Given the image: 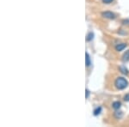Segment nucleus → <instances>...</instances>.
Masks as SVG:
<instances>
[{
  "mask_svg": "<svg viewBox=\"0 0 129 127\" xmlns=\"http://www.w3.org/2000/svg\"><path fill=\"white\" fill-rule=\"evenodd\" d=\"M85 56H86V58H85V64H86V66H87V67H89V66L91 64L90 57H89V53H85Z\"/></svg>",
  "mask_w": 129,
  "mask_h": 127,
  "instance_id": "39448f33",
  "label": "nucleus"
},
{
  "mask_svg": "<svg viewBox=\"0 0 129 127\" xmlns=\"http://www.w3.org/2000/svg\"><path fill=\"white\" fill-rule=\"evenodd\" d=\"M93 39H94V33L89 32V33L88 34L87 36H86V40H87V41H91Z\"/></svg>",
  "mask_w": 129,
  "mask_h": 127,
  "instance_id": "6e6552de",
  "label": "nucleus"
},
{
  "mask_svg": "<svg viewBox=\"0 0 129 127\" xmlns=\"http://www.w3.org/2000/svg\"><path fill=\"white\" fill-rule=\"evenodd\" d=\"M126 47H127V44L120 43V44H118V45L115 46V50H116L117 52H120V51H123Z\"/></svg>",
  "mask_w": 129,
  "mask_h": 127,
  "instance_id": "7ed1b4c3",
  "label": "nucleus"
},
{
  "mask_svg": "<svg viewBox=\"0 0 129 127\" xmlns=\"http://www.w3.org/2000/svg\"><path fill=\"white\" fill-rule=\"evenodd\" d=\"M89 91L88 89H86V98H89Z\"/></svg>",
  "mask_w": 129,
  "mask_h": 127,
  "instance_id": "ddd939ff",
  "label": "nucleus"
},
{
  "mask_svg": "<svg viewBox=\"0 0 129 127\" xmlns=\"http://www.w3.org/2000/svg\"><path fill=\"white\" fill-rule=\"evenodd\" d=\"M120 106H121V102L120 101H115V102H113V104H112V107L115 109V110L120 109Z\"/></svg>",
  "mask_w": 129,
  "mask_h": 127,
  "instance_id": "20e7f679",
  "label": "nucleus"
},
{
  "mask_svg": "<svg viewBox=\"0 0 129 127\" xmlns=\"http://www.w3.org/2000/svg\"><path fill=\"white\" fill-rule=\"evenodd\" d=\"M102 2L106 4H112L114 2V0H102Z\"/></svg>",
  "mask_w": 129,
  "mask_h": 127,
  "instance_id": "9b49d317",
  "label": "nucleus"
},
{
  "mask_svg": "<svg viewBox=\"0 0 129 127\" xmlns=\"http://www.w3.org/2000/svg\"><path fill=\"white\" fill-rule=\"evenodd\" d=\"M120 71H121V73H123L124 75H128V71H127V69L125 67V66H120Z\"/></svg>",
  "mask_w": 129,
  "mask_h": 127,
  "instance_id": "1a4fd4ad",
  "label": "nucleus"
},
{
  "mask_svg": "<svg viewBox=\"0 0 129 127\" xmlns=\"http://www.w3.org/2000/svg\"><path fill=\"white\" fill-rule=\"evenodd\" d=\"M115 86L116 87L117 89H120V90H122V89H125L128 86V82L127 80H126L124 77H117L115 81Z\"/></svg>",
  "mask_w": 129,
  "mask_h": 127,
  "instance_id": "f257e3e1",
  "label": "nucleus"
},
{
  "mask_svg": "<svg viewBox=\"0 0 129 127\" xmlns=\"http://www.w3.org/2000/svg\"><path fill=\"white\" fill-rule=\"evenodd\" d=\"M124 100H125V101H129V94H127L125 96H124Z\"/></svg>",
  "mask_w": 129,
  "mask_h": 127,
  "instance_id": "f8f14e48",
  "label": "nucleus"
},
{
  "mask_svg": "<svg viewBox=\"0 0 129 127\" xmlns=\"http://www.w3.org/2000/svg\"><path fill=\"white\" fill-rule=\"evenodd\" d=\"M122 115H123V113H122V112H120V111H119V112H116V113H115V116L116 118H120L122 117Z\"/></svg>",
  "mask_w": 129,
  "mask_h": 127,
  "instance_id": "9d476101",
  "label": "nucleus"
},
{
  "mask_svg": "<svg viewBox=\"0 0 129 127\" xmlns=\"http://www.w3.org/2000/svg\"><path fill=\"white\" fill-rule=\"evenodd\" d=\"M102 17L106 19H115V17H115V15L113 12H111V11H105V12H102Z\"/></svg>",
  "mask_w": 129,
  "mask_h": 127,
  "instance_id": "f03ea898",
  "label": "nucleus"
},
{
  "mask_svg": "<svg viewBox=\"0 0 129 127\" xmlns=\"http://www.w3.org/2000/svg\"><path fill=\"white\" fill-rule=\"evenodd\" d=\"M101 112H102V107H96V108L94 110V112H93V114H94L95 116H97V115L100 114Z\"/></svg>",
  "mask_w": 129,
  "mask_h": 127,
  "instance_id": "0eeeda50",
  "label": "nucleus"
},
{
  "mask_svg": "<svg viewBox=\"0 0 129 127\" xmlns=\"http://www.w3.org/2000/svg\"><path fill=\"white\" fill-rule=\"evenodd\" d=\"M122 61L123 62H127L129 61V50H127L122 56Z\"/></svg>",
  "mask_w": 129,
  "mask_h": 127,
  "instance_id": "423d86ee",
  "label": "nucleus"
}]
</instances>
